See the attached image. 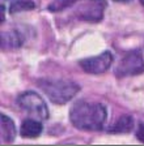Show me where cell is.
Returning <instances> with one entry per match:
<instances>
[{"instance_id":"obj_1","label":"cell","mask_w":144,"mask_h":146,"mask_svg":"<svg viewBox=\"0 0 144 146\" xmlns=\"http://www.w3.org/2000/svg\"><path fill=\"white\" fill-rule=\"evenodd\" d=\"M107 111L104 104L77 100L70 110V120L81 131H100L106 120Z\"/></svg>"},{"instance_id":"obj_2","label":"cell","mask_w":144,"mask_h":146,"mask_svg":"<svg viewBox=\"0 0 144 146\" xmlns=\"http://www.w3.org/2000/svg\"><path fill=\"white\" fill-rule=\"evenodd\" d=\"M40 89L47 98L55 104H66L76 97L80 88L77 84L67 80L43 78L38 81Z\"/></svg>"},{"instance_id":"obj_3","label":"cell","mask_w":144,"mask_h":146,"mask_svg":"<svg viewBox=\"0 0 144 146\" xmlns=\"http://www.w3.org/2000/svg\"><path fill=\"white\" fill-rule=\"evenodd\" d=\"M17 104L21 110L37 120H46L49 119V108L43 98L34 91H25L19 95Z\"/></svg>"},{"instance_id":"obj_4","label":"cell","mask_w":144,"mask_h":146,"mask_svg":"<svg viewBox=\"0 0 144 146\" xmlns=\"http://www.w3.org/2000/svg\"><path fill=\"white\" fill-rule=\"evenodd\" d=\"M144 72V58L140 50H132L126 52L115 68V76L118 78L136 76Z\"/></svg>"},{"instance_id":"obj_5","label":"cell","mask_w":144,"mask_h":146,"mask_svg":"<svg viewBox=\"0 0 144 146\" xmlns=\"http://www.w3.org/2000/svg\"><path fill=\"white\" fill-rule=\"evenodd\" d=\"M75 15L80 20L89 22H98L104 17V11L106 8L105 0H80L76 4Z\"/></svg>"},{"instance_id":"obj_6","label":"cell","mask_w":144,"mask_h":146,"mask_svg":"<svg viewBox=\"0 0 144 146\" xmlns=\"http://www.w3.org/2000/svg\"><path fill=\"white\" fill-rule=\"evenodd\" d=\"M111 63H113L111 52L105 51L102 54L97 55V56L83 59V60H80L79 64L81 69L84 72L89 73V74H102L110 68Z\"/></svg>"},{"instance_id":"obj_7","label":"cell","mask_w":144,"mask_h":146,"mask_svg":"<svg viewBox=\"0 0 144 146\" xmlns=\"http://www.w3.org/2000/svg\"><path fill=\"white\" fill-rule=\"evenodd\" d=\"M0 136H1V142L9 143L15 140L16 137V127L13 120L9 116L1 113L0 116Z\"/></svg>"},{"instance_id":"obj_8","label":"cell","mask_w":144,"mask_h":146,"mask_svg":"<svg viewBox=\"0 0 144 146\" xmlns=\"http://www.w3.org/2000/svg\"><path fill=\"white\" fill-rule=\"evenodd\" d=\"M25 36L19 30H8L1 33V48H19L24 44Z\"/></svg>"},{"instance_id":"obj_9","label":"cell","mask_w":144,"mask_h":146,"mask_svg":"<svg viewBox=\"0 0 144 146\" xmlns=\"http://www.w3.org/2000/svg\"><path fill=\"white\" fill-rule=\"evenodd\" d=\"M43 131L42 124L40 123V120L37 119H26L24 120L21 124V128H20V133L24 138H35L38 137Z\"/></svg>"},{"instance_id":"obj_10","label":"cell","mask_w":144,"mask_h":146,"mask_svg":"<svg viewBox=\"0 0 144 146\" xmlns=\"http://www.w3.org/2000/svg\"><path fill=\"white\" fill-rule=\"evenodd\" d=\"M132 128H134V119L130 115H122L107 128V132L109 133H127Z\"/></svg>"},{"instance_id":"obj_11","label":"cell","mask_w":144,"mask_h":146,"mask_svg":"<svg viewBox=\"0 0 144 146\" xmlns=\"http://www.w3.org/2000/svg\"><path fill=\"white\" fill-rule=\"evenodd\" d=\"M35 8L33 0H13V3L9 7V12L12 15L19 12H25V11H31Z\"/></svg>"},{"instance_id":"obj_12","label":"cell","mask_w":144,"mask_h":146,"mask_svg":"<svg viewBox=\"0 0 144 146\" xmlns=\"http://www.w3.org/2000/svg\"><path fill=\"white\" fill-rule=\"evenodd\" d=\"M77 1L80 0H54L49 5V11L50 12H60V11H64L66 8L75 5Z\"/></svg>"},{"instance_id":"obj_13","label":"cell","mask_w":144,"mask_h":146,"mask_svg":"<svg viewBox=\"0 0 144 146\" xmlns=\"http://www.w3.org/2000/svg\"><path fill=\"white\" fill-rule=\"evenodd\" d=\"M136 138H138L140 142L144 143V123H140L138 127V131H136Z\"/></svg>"},{"instance_id":"obj_14","label":"cell","mask_w":144,"mask_h":146,"mask_svg":"<svg viewBox=\"0 0 144 146\" xmlns=\"http://www.w3.org/2000/svg\"><path fill=\"white\" fill-rule=\"evenodd\" d=\"M4 21V5L1 4V22Z\"/></svg>"},{"instance_id":"obj_15","label":"cell","mask_w":144,"mask_h":146,"mask_svg":"<svg viewBox=\"0 0 144 146\" xmlns=\"http://www.w3.org/2000/svg\"><path fill=\"white\" fill-rule=\"evenodd\" d=\"M114 1H119V3H127V1H131V0H114Z\"/></svg>"},{"instance_id":"obj_16","label":"cell","mask_w":144,"mask_h":146,"mask_svg":"<svg viewBox=\"0 0 144 146\" xmlns=\"http://www.w3.org/2000/svg\"><path fill=\"white\" fill-rule=\"evenodd\" d=\"M139 1H140V3H141V5L144 7V0H139Z\"/></svg>"}]
</instances>
